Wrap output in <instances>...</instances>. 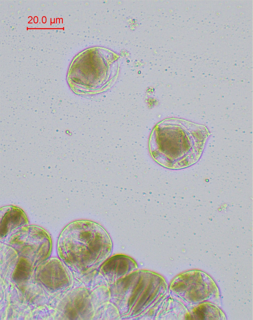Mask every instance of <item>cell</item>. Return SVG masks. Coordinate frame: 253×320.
<instances>
[{
	"label": "cell",
	"instance_id": "cell-1",
	"mask_svg": "<svg viewBox=\"0 0 253 320\" xmlns=\"http://www.w3.org/2000/svg\"><path fill=\"white\" fill-rule=\"evenodd\" d=\"M57 246L62 256L87 258L107 255L111 251L112 243L108 233L100 225L80 220L70 222L63 229Z\"/></svg>",
	"mask_w": 253,
	"mask_h": 320
},
{
	"label": "cell",
	"instance_id": "cell-2",
	"mask_svg": "<svg viewBox=\"0 0 253 320\" xmlns=\"http://www.w3.org/2000/svg\"><path fill=\"white\" fill-rule=\"evenodd\" d=\"M6 240L9 245L23 252H36L40 255H47L52 246L49 233L42 227L35 225L22 227Z\"/></svg>",
	"mask_w": 253,
	"mask_h": 320
},
{
	"label": "cell",
	"instance_id": "cell-3",
	"mask_svg": "<svg viewBox=\"0 0 253 320\" xmlns=\"http://www.w3.org/2000/svg\"><path fill=\"white\" fill-rule=\"evenodd\" d=\"M0 239L5 241L15 231L27 225L29 221L25 212L13 205L2 207L0 211Z\"/></svg>",
	"mask_w": 253,
	"mask_h": 320
},
{
	"label": "cell",
	"instance_id": "cell-4",
	"mask_svg": "<svg viewBox=\"0 0 253 320\" xmlns=\"http://www.w3.org/2000/svg\"><path fill=\"white\" fill-rule=\"evenodd\" d=\"M18 263L14 272L15 279L18 281L24 280L28 277L30 271L29 264L26 260L22 259Z\"/></svg>",
	"mask_w": 253,
	"mask_h": 320
}]
</instances>
